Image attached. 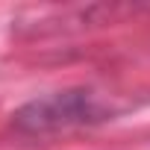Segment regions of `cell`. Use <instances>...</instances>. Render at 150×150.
I'll list each match as a JSON object with an SVG mask.
<instances>
[{
	"label": "cell",
	"mask_w": 150,
	"mask_h": 150,
	"mask_svg": "<svg viewBox=\"0 0 150 150\" xmlns=\"http://www.w3.org/2000/svg\"><path fill=\"white\" fill-rule=\"evenodd\" d=\"M100 115H103V109L97 106V100L88 91H59V94L27 103L15 115V124L27 135H47V132L100 121Z\"/></svg>",
	"instance_id": "cell-1"
}]
</instances>
